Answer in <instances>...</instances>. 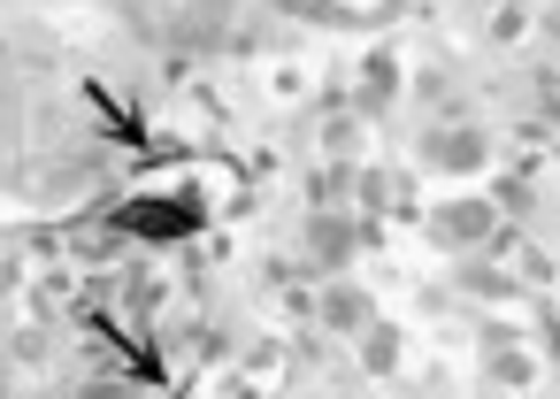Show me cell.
Listing matches in <instances>:
<instances>
[{
  "label": "cell",
  "mask_w": 560,
  "mask_h": 399,
  "mask_svg": "<svg viewBox=\"0 0 560 399\" xmlns=\"http://www.w3.org/2000/svg\"><path fill=\"white\" fill-rule=\"evenodd\" d=\"M323 315H330L338 330H361V322H369V300H361V292H330V300H323Z\"/></svg>",
  "instance_id": "cell-2"
},
{
  "label": "cell",
  "mask_w": 560,
  "mask_h": 399,
  "mask_svg": "<svg viewBox=\"0 0 560 399\" xmlns=\"http://www.w3.org/2000/svg\"><path fill=\"white\" fill-rule=\"evenodd\" d=\"M0 399H9V368H0Z\"/></svg>",
  "instance_id": "cell-3"
},
{
  "label": "cell",
  "mask_w": 560,
  "mask_h": 399,
  "mask_svg": "<svg viewBox=\"0 0 560 399\" xmlns=\"http://www.w3.org/2000/svg\"><path fill=\"white\" fill-rule=\"evenodd\" d=\"M438 238H453V246H460V238H491V200H483V208H453V215H438Z\"/></svg>",
  "instance_id": "cell-1"
}]
</instances>
